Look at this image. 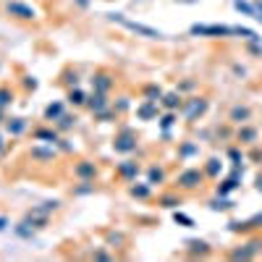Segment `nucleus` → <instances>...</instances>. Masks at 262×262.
Instances as JSON below:
<instances>
[{
    "instance_id": "35",
    "label": "nucleus",
    "mask_w": 262,
    "mask_h": 262,
    "mask_svg": "<svg viewBox=\"0 0 262 262\" xmlns=\"http://www.w3.org/2000/svg\"><path fill=\"white\" fill-rule=\"evenodd\" d=\"M255 189H257V192H260V194H262V173H260V176H257V181H255Z\"/></svg>"
},
{
    "instance_id": "32",
    "label": "nucleus",
    "mask_w": 262,
    "mask_h": 262,
    "mask_svg": "<svg viewBox=\"0 0 262 262\" xmlns=\"http://www.w3.org/2000/svg\"><path fill=\"white\" fill-rule=\"evenodd\" d=\"M255 8H257V21H262V0H255Z\"/></svg>"
},
{
    "instance_id": "6",
    "label": "nucleus",
    "mask_w": 262,
    "mask_h": 262,
    "mask_svg": "<svg viewBox=\"0 0 262 262\" xmlns=\"http://www.w3.org/2000/svg\"><path fill=\"white\" fill-rule=\"evenodd\" d=\"M8 13L18 16V18H34V8H29L26 3H18V0H13V3H8Z\"/></svg>"
},
{
    "instance_id": "27",
    "label": "nucleus",
    "mask_w": 262,
    "mask_h": 262,
    "mask_svg": "<svg viewBox=\"0 0 262 262\" xmlns=\"http://www.w3.org/2000/svg\"><path fill=\"white\" fill-rule=\"evenodd\" d=\"M11 100H13V95H11V92H8V89H0V108H3V105H8Z\"/></svg>"
},
{
    "instance_id": "30",
    "label": "nucleus",
    "mask_w": 262,
    "mask_h": 262,
    "mask_svg": "<svg viewBox=\"0 0 262 262\" xmlns=\"http://www.w3.org/2000/svg\"><path fill=\"white\" fill-rule=\"evenodd\" d=\"M173 121H176V118H173V113H168V116L163 118V129H168V126H171V124H173Z\"/></svg>"
},
{
    "instance_id": "25",
    "label": "nucleus",
    "mask_w": 262,
    "mask_h": 262,
    "mask_svg": "<svg viewBox=\"0 0 262 262\" xmlns=\"http://www.w3.org/2000/svg\"><path fill=\"white\" fill-rule=\"evenodd\" d=\"M68 100L73 102V105H81V102H87V100H84V92H81V89H73Z\"/></svg>"
},
{
    "instance_id": "28",
    "label": "nucleus",
    "mask_w": 262,
    "mask_h": 262,
    "mask_svg": "<svg viewBox=\"0 0 262 262\" xmlns=\"http://www.w3.org/2000/svg\"><path fill=\"white\" fill-rule=\"evenodd\" d=\"M37 136H40V139H50V142H58V136H55V134H50V131H40Z\"/></svg>"
},
{
    "instance_id": "7",
    "label": "nucleus",
    "mask_w": 262,
    "mask_h": 262,
    "mask_svg": "<svg viewBox=\"0 0 262 262\" xmlns=\"http://www.w3.org/2000/svg\"><path fill=\"white\" fill-rule=\"evenodd\" d=\"M116 149L118 152H131V149H136V139L131 134H124L121 139H116Z\"/></svg>"
},
{
    "instance_id": "20",
    "label": "nucleus",
    "mask_w": 262,
    "mask_h": 262,
    "mask_svg": "<svg viewBox=\"0 0 262 262\" xmlns=\"http://www.w3.org/2000/svg\"><path fill=\"white\" fill-rule=\"evenodd\" d=\"M26 129V124L21 118H13V121H8V131H11V134H21V131Z\"/></svg>"
},
{
    "instance_id": "36",
    "label": "nucleus",
    "mask_w": 262,
    "mask_h": 262,
    "mask_svg": "<svg viewBox=\"0 0 262 262\" xmlns=\"http://www.w3.org/2000/svg\"><path fill=\"white\" fill-rule=\"evenodd\" d=\"M181 152H184V155H192V152H194V144H186V147L181 149Z\"/></svg>"
},
{
    "instance_id": "12",
    "label": "nucleus",
    "mask_w": 262,
    "mask_h": 262,
    "mask_svg": "<svg viewBox=\"0 0 262 262\" xmlns=\"http://www.w3.org/2000/svg\"><path fill=\"white\" fill-rule=\"evenodd\" d=\"M233 8H236V11H241V13H247V16H252V18H257V8L249 5V3H244V0H233Z\"/></svg>"
},
{
    "instance_id": "13",
    "label": "nucleus",
    "mask_w": 262,
    "mask_h": 262,
    "mask_svg": "<svg viewBox=\"0 0 262 262\" xmlns=\"http://www.w3.org/2000/svg\"><path fill=\"white\" fill-rule=\"evenodd\" d=\"M76 176H81V179H89V176H95V163H81L76 168Z\"/></svg>"
},
{
    "instance_id": "5",
    "label": "nucleus",
    "mask_w": 262,
    "mask_h": 262,
    "mask_svg": "<svg viewBox=\"0 0 262 262\" xmlns=\"http://www.w3.org/2000/svg\"><path fill=\"white\" fill-rule=\"evenodd\" d=\"M204 110H207V100H204V97L189 100V105H186V121H194L196 116H202Z\"/></svg>"
},
{
    "instance_id": "26",
    "label": "nucleus",
    "mask_w": 262,
    "mask_h": 262,
    "mask_svg": "<svg viewBox=\"0 0 262 262\" xmlns=\"http://www.w3.org/2000/svg\"><path fill=\"white\" fill-rule=\"evenodd\" d=\"M131 194L144 199V196H149V186H131Z\"/></svg>"
},
{
    "instance_id": "18",
    "label": "nucleus",
    "mask_w": 262,
    "mask_h": 262,
    "mask_svg": "<svg viewBox=\"0 0 262 262\" xmlns=\"http://www.w3.org/2000/svg\"><path fill=\"white\" fill-rule=\"evenodd\" d=\"M210 207H212V210H231V207H233V202H231V199H223V196H218V199H212V202H210Z\"/></svg>"
},
{
    "instance_id": "21",
    "label": "nucleus",
    "mask_w": 262,
    "mask_h": 262,
    "mask_svg": "<svg viewBox=\"0 0 262 262\" xmlns=\"http://www.w3.org/2000/svg\"><path fill=\"white\" fill-rule=\"evenodd\" d=\"M45 116H48V118H61L63 116V105H61V102H55V105H50L48 110H45Z\"/></svg>"
},
{
    "instance_id": "16",
    "label": "nucleus",
    "mask_w": 262,
    "mask_h": 262,
    "mask_svg": "<svg viewBox=\"0 0 262 262\" xmlns=\"http://www.w3.org/2000/svg\"><path fill=\"white\" fill-rule=\"evenodd\" d=\"M189 249H192V255H207L210 252V247L204 241H189Z\"/></svg>"
},
{
    "instance_id": "38",
    "label": "nucleus",
    "mask_w": 262,
    "mask_h": 262,
    "mask_svg": "<svg viewBox=\"0 0 262 262\" xmlns=\"http://www.w3.org/2000/svg\"><path fill=\"white\" fill-rule=\"evenodd\" d=\"M0 147H3V139H0Z\"/></svg>"
},
{
    "instance_id": "10",
    "label": "nucleus",
    "mask_w": 262,
    "mask_h": 262,
    "mask_svg": "<svg viewBox=\"0 0 262 262\" xmlns=\"http://www.w3.org/2000/svg\"><path fill=\"white\" fill-rule=\"evenodd\" d=\"M249 108H233L231 110V121L233 124H244V121H249Z\"/></svg>"
},
{
    "instance_id": "37",
    "label": "nucleus",
    "mask_w": 262,
    "mask_h": 262,
    "mask_svg": "<svg viewBox=\"0 0 262 262\" xmlns=\"http://www.w3.org/2000/svg\"><path fill=\"white\" fill-rule=\"evenodd\" d=\"M5 226H8V220H5V218H0V231H5Z\"/></svg>"
},
{
    "instance_id": "34",
    "label": "nucleus",
    "mask_w": 262,
    "mask_h": 262,
    "mask_svg": "<svg viewBox=\"0 0 262 262\" xmlns=\"http://www.w3.org/2000/svg\"><path fill=\"white\" fill-rule=\"evenodd\" d=\"M228 155H231V160H236V165H241V163H239V160H241V157H239V149H231Z\"/></svg>"
},
{
    "instance_id": "8",
    "label": "nucleus",
    "mask_w": 262,
    "mask_h": 262,
    "mask_svg": "<svg viewBox=\"0 0 262 262\" xmlns=\"http://www.w3.org/2000/svg\"><path fill=\"white\" fill-rule=\"evenodd\" d=\"M155 102H157V100H147L144 105L139 108V118H142V121H149V118H152V116L157 113V105H155Z\"/></svg>"
},
{
    "instance_id": "29",
    "label": "nucleus",
    "mask_w": 262,
    "mask_h": 262,
    "mask_svg": "<svg viewBox=\"0 0 262 262\" xmlns=\"http://www.w3.org/2000/svg\"><path fill=\"white\" fill-rule=\"evenodd\" d=\"M34 155H37V157H53L50 149H34Z\"/></svg>"
},
{
    "instance_id": "15",
    "label": "nucleus",
    "mask_w": 262,
    "mask_h": 262,
    "mask_svg": "<svg viewBox=\"0 0 262 262\" xmlns=\"http://www.w3.org/2000/svg\"><path fill=\"white\" fill-rule=\"evenodd\" d=\"M118 171H121V176H126V179H134L139 168H136V163H124V165L118 168Z\"/></svg>"
},
{
    "instance_id": "31",
    "label": "nucleus",
    "mask_w": 262,
    "mask_h": 262,
    "mask_svg": "<svg viewBox=\"0 0 262 262\" xmlns=\"http://www.w3.org/2000/svg\"><path fill=\"white\" fill-rule=\"evenodd\" d=\"M163 204H165V207H176V204H179V202H176L173 196H165V199H163Z\"/></svg>"
},
{
    "instance_id": "9",
    "label": "nucleus",
    "mask_w": 262,
    "mask_h": 262,
    "mask_svg": "<svg viewBox=\"0 0 262 262\" xmlns=\"http://www.w3.org/2000/svg\"><path fill=\"white\" fill-rule=\"evenodd\" d=\"M220 171H223V163L218 160V157H210V160H207V168H204V173H207L210 179H218Z\"/></svg>"
},
{
    "instance_id": "33",
    "label": "nucleus",
    "mask_w": 262,
    "mask_h": 262,
    "mask_svg": "<svg viewBox=\"0 0 262 262\" xmlns=\"http://www.w3.org/2000/svg\"><path fill=\"white\" fill-rule=\"evenodd\" d=\"M147 95H149V97H160V89H157V87H149Z\"/></svg>"
},
{
    "instance_id": "17",
    "label": "nucleus",
    "mask_w": 262,
    "mask_h": 262,
    "mask_svg": "<svg viewBox=\"0 0 262 262\" xmlns=\"http://www.w3.org/2000/svg\"><path fill=\"white\" fill-rule=\"evenodd\" d=\"M92 81H95V87H97V92H108V89H110V79L105 76V73H100V76H95V79H92Z\"/></svg>"
},
{
    "instance_id": "22",
    "label": "nucleus",
    "mask_w": 262,
    "mask_h": 262,
    "mask_svg": "<svg viewBox=\"0 0 262 262\" xmlns=\"http://www.w3.org/2000/svg\"><path fill=\"white\" fill-rule=\"evenodd\" d=\"M173 220H176V223H181L184 228H192V226H194V220L189 218V215H184V212H176V215H173Z\"/></svg>"
},
{
    "instance_id": "4",
    "label": "nucleus",
    "mask_w": 262,
    "mask_h": 262,
    "mask_svg": "<svg viewBox=\"0 0 262 262\" xmlns=\"http://www.w3.org/2000/svg\"><path fill=\"white\" fill-rule=\"evenodd\" d=\"M260 252H262V241H260V239H255V241H249V244H247L244 249H236L231 257H233V260H252V257H257Z\"/></svg>"
},
{
    "instance_id": "24",
    "label": "nucleus",
    "mask_w": 262,
    "mask_h": 262,
    "mask_svg": "<svg viewBox=\"0 0 262 262\" xmlns=\"http://www.w3.org/2000/svg\"><path fill=\"white\" fill-rule=\"evenodd\" d=\"M157 181H163V171L160 168H149V184H157Z\"/></svg>"
},
{
    "instance_id": "3",
    "label": "nucleus",
    "mask_w": 262,
    "mask_h": 262,
    "mask_svg": "<svg viewBox=\"0 0 262 262\" xmlns=\"http://www.w3.org/2000/svg\"><path fill=\"white\" fill-rule=\"evenodd\" d=\"M202 179H204V173L199 168H189V171H184L179 176V186H184V189H196L202 184Z\"/></svg>"
},
{
    "instance_id": "2",
    "label": "nucleus",
    "mask_w": 262,
    "mask_h": 262,
    "mask_svg": "<svg viewBox=\"0 0 262 262\" xmlns=\"http://www.w3.org/2000/svg\"><path fill=\"white\" fill-rule=\"evenodd\" d=\"M110 18H113V21H118V24H124L126 29L136 32V34H142V37H149V40H163V32L152 29V26H144V24H136V21H131V18L121 16V13H110Z\"/></svg>"
},
{
    "instance_id": "11",
    "label": "nucleus",
    "mask_w": 262,
    "mask_h": 262,
    "mask_svg": "<svg viewBox=\"0 0 262 262\" xmlns=\"http://www.w3.org/2000/svg\"><path fill=\"white\" fill-rule=\"evenodd\" d=\"M257 139V129H252V126H244L239 131V142H244V144H252Z\"/></svg>"
},
{
    "instance_id": "14",
    "label": "nucleus",
    "mask_w": 262,
    "mask_h": 262,
    "mask_svg": "<svg viewBox=\"0 0 262 262\" xmlns=\"http://www.w3.org/2000/svg\"><path fill=\"white\" fill-rule=\"evenodd\" d=\"M89 108L95 110V113H100V110L105 108V95H102V92H97V95L89 100Z\"/></svg>"
},
{
    "instance_id": "1",
    "label": "nucleus",
    "mask_w": 262,
    "mask_h": 262,
    "mask_svg": "<svg viewBox=\"0 0 262 262\" xmlns=\"http://www.w3.org/2000/svg\"><path fill=\"white\" fill-rule=\"evenodd\" d=\"M236 32H239V26H226V24H194L192 26V34H199V37H231Z\"/></svg>"
},
{
    "instance_id": "23",
    "label": "nucleus",
    "mask_w": 262,
    "mask_h": 262,
    "mask_svg": "<svg viewBox=\"0 0 262 262\" xmlns=\"http://www.w3.org/2000/svg\"><path fill=\"white\" fill-rule=\"evenodd\" d=\"M252 228H262V212L252 215V218L247 220V231H252Z\"/></svg>"
},
{
    "instance_id": "19",
    "label": "nucleus",
    "mask_w": 262,
    "mask_h": 262,
    "mask_svg": "<svg viewBox=\"0 0 262 262\" xmlns=\"http://www.w3.org/2000/svg\"><path fill=\"white\" fill-rule=\"evenodd\" d=\"M163 105H165L168 110H176V108L181 105V97H179V95H165V97H163Z\"/></svg>"
}]
</instances>
